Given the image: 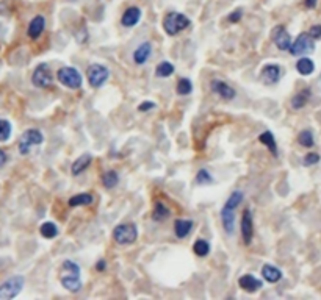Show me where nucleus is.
<instances>
[{
  "mask_svg": "<svg viewBox=\"0 0 321 300\" xmlns=\"http://www.w3.org/2000/svg\"><path fill=\"white\" fill-rule=\"evenodd\" d=\"M60 281L63 288H66L69 293H79L82 289V280H80V268L74 261L66 260L61 266V275Z\"/></svg>",
  "mask_w": 321,
  "mask_h": 300,
  "instance_id": "1",
  "label": "nucleus"
},
{
  "mask_svg": "<svg viewBox=\"0 0 321 300\" xmlns=\"http://www.w3.org/2000/svg\"><path fill=\"white\" fill-rule=\"evenodd\" d=\"M243 200V192L241 191H235L231 194L229 199L226 200L224 207L221 210V220H223V227L227 233H232L233 227H235V210L238 208V205Z\"/></svg>",
  "mask_w": 321,
  "mask_h": 300,
  "instance_id": "2",
  "label": "nucleus"
},
{
  "mask_svg": "<svg viewBox=\"0 0 321 300\" xmlns=\"http://www.w3.org/2000/svg\"><path fill=\"white\" fill-rule=\"evenodd\" d=\"M190 25V19L187 16H183L180 13H170L165 16L163 19V28L170 36H174L177 33H180Z\"/></svg>",
  "mask_w": 321,
  "mask_h": 300,
  "instance_id": "3",
  "label": "nucleus"
},
{
  "mask_svg": "<svg viewBox=\"0 0 321 300\" xmlns=\"http://www.w3.org/2000/svg\"><path fill=\"white\" fill-rule=\"evenodd\" d=\"M138 238V230L137 225L127 222V224H121L113 230V239L121 245H129L133 244Z\"/></svg>",
  "mask_w": 321,
  "mask_h": 300,
  "instance_id": "4",
  "label": "nucleus"
},
{
  "mask_svg": "<svg viewBox=\"0 0 321 300\" xmlns=\"http://www.w3.org/2000/svg\"><path fill=\"white\" fill-rule=\"evenodd\" d=\"M57 79L61 84H64V86L69 88V89H79L83 83L80 72L75 69V67H69V66L61 67L57 74Z\"/></svg>",
  "mask_w": 321,
  "mask_h": 300,
  "instance_id": "5",
  "label": "nucleus"
},
{
  "mask_svg": "<svg viewBox=\"0 0 321 300\" xmlns=\"http://www.w3.org/2000/svg\"><path fill=\"white\" fill-rule=\"evenodd\" d=\"M24 277L22 275H14L11 278H8L0 285V300H8V299H14L18 296L22 288H24Z\"/></svg>",
  "mask_w": 321,
  "mask_h": 300,
  "instance_id": "6",
  "label": "nucleus"
},
{
  "mask_svg": "<svg viewBox=\"0 0 321 300\" xmlns=\"http://www.w3.org/2000/svg\"><path fill=\"white\" fill-rule=\"evenodd\" d=\"M43 141H44V136L38 128H29V130L24 132L22 138L19 141V153L21 155H27L33 145L43 144Z\"/></svg>",
  "mask_w": 321,
  "mask_h": 300,
  "instance_id": "7",
  "label": "nucleus"
},
{
  "mask_svg": "<svg viewBox=\"0 0 321 300\" xmlns=\"http://www.w3.org/2000/svg\"><path fill=\"white\" fill-rule=\"evenodd\" d=\"M110 77V71L102 64H91L87 71V79L92 88L104 86Z\"/></svg>",
  "mask_w": 321,
  "mask_h": 300,
  "instance_id": "8",
  "label": "nucleus"
},
{
  "mask_svg": "<svg viewBox=\"0 0 321 300\" xmlns=\"http://www.w3.org/2000/svg\"><path fill=\"white\" fill-rule=\"evenodd\" d=\"M315 44H314V38H312L309 33H301V35L296 38V41L293 42L290 46V54L294 56H299V55H306L314 52Z\"/></svg>",
  "mask_w": 321,
  "mask_h": 300,
  "instance_id": "9",
  "label": "nucleus"
},
{
  "mask_svg": "<svg viewBox=\"0 0 321 300\" xmlns=\"http://www.w3.org/2000/svg\"><path fill=\"white\" fill-rule=\"evenodd\" d=\"M31 83L39 89H44L52 84V72H50V67L47 63H41L36 66V69L33 71L31 75Z\"/></svg>",
  "mask_w": 321,
  "mask_h": 300,
  "instance_id": "10",
  "label": "nucleus"
},
{
  "mask_svg": "<svg viewBox=\"0 0 321 300\" xmlns=\"http://www.w3.org/2000/svg\"><path fill=\"white\" fill-rule=\"evenodd\" d=\"M271 38L274 41V44L279 50H289L292 46V38L289 35V31L285 30V27L282 25H277V27L271 31Z\"/></svg>",
  "mask_w": 321,
  "mask_h": 300,
  "instance_id": "11",
  "label": "nucleus"
},
{
  "mask_svg": "<svg viewBox=\"0 0 321 300\" xmlns=\"http://www.w3.org/2000/svg\"><path fill=\"white\" fill-rule=\"evenodd\" d=\"M260 79L265 84H276L281 80V67L277 64H266L262 67Z\"/></svg>",
  "mask_w": 321,
  "mask_h": 300,
  "instance_id": "12",
  "label": "nucleus"
},
{
  "mask_svg": "<svg viewBox=\"0 0 321 300\" xmlns=\"http://www.w3.org/2000/svg\"><path fill=\"white\" fill-rule=\"evenodd\" d=\"M241 235H243V241L244 244H251L252 236H254V224H252V213L246 210L243 213V219H241Z\"/></svg>",
  "mask_w": 321,
  "mask_h": 300,
  "instance_id": "13",
  "label": "nucleus"
},
{
  "mask_svg": "<svg viewBox=\"0 0 321 300\" xmlns=\"http://www.w3.org/2000/svg\"><path fill=\"white\" fill-rule=\"evenodd\" d=\"M210 86H212V91L215 94H218V96L221 99H224V100H232L235 97V89L231 88L229 84H227L226 82H223V80H213Z\"/></svg>",
  "mask_w": 321,
  "mask_h": 300,
  "instance_id": "14",
  "label": "nucleus"
},
{
  "mask_svg": "<svg viewBox=\"0 0 321 300\" xmlns=\"http://www.w3.org/2000/svg\"><path fill=\"white\" fill-rule=\"evenodd\" d=\"M238 285L243 291H246V293H256V291H259L263 286V281L256 278L254 275H251V273H246V275L240 277Z\"/></svg>",
  "mask_w": 321,
  "mask_h": 300,
  "instance_id": "15",
  "label": "nucleus"
},
{
  "mask_svg": "<svg viewBox=\"0 0 321 300\" xmlns=\"http://www.w3.org/2000/svg\"><path fill=\"white\" fill-rule=\"evenodd\" d=\"M140 19H141V10L137 6H130L122 14L121 22H122L124 27H135V25L140 22Z\"/></svg>",
  "mask_w": 321,
  "mask_h": 300,
  "instance_id": "16",
  "label": "nucleus"
},
{
  "mask_svg": "<svg viewBox=\"0 0 321 300\" xmlns=\"http://www.w3.org/2000/svg\"><path fill=\"white\" fill-rule=\"evenodd\" d=\"M44 25H46V21H44L43 16H35V18L31 19V22L29 25V30H27L29 38H31V39L39 38L41 33L44 31Z\"/></svg>",
  "mask_w": 321,
  "mask_h": 300,
  "instance_id": "17",
  "label": "nucleus"
},
{
  "mask_svg": "<svg viewBox=\"0 0 321 300\" xmlns=\"http://www.w3.org/2000/svg\"><path fill=\"white\" fill-rule=\"evenodd\" d=\"M152 52V46L150 42H143L138 46V49L133 52V61L137 64H145L147 61V58L150 56Z\"/></svg>",
  "mask_w": 321,
  "mask_h": 300,
  "instance_id": "18",
  "label": "nucleus"
},
{
  "mask_svg": "<svg viewBox=\"0 0 321 300\" xmlns=\"http://www.w3.org/2000/svg\"><path fill=\"white\" fill-rule=\"evenodd\" d=\"M193 220L190 219H177L174 222V233L177 238H185L190 235V231L193 230Z\"/></svg>",
  "mask_w": 321,
  "mask_h": 300,
  "instance_id": "19",
  "label": "nucleus"
},
{
  "mask_svg": "<svg viewBox=\"0 0 321 300\" xmlns=\"http://www.w3.org/2000/svg\"><path fill=\"white\" fill-rule=\"evenodd\" d=\"M91 161H92V157L89 155V153H85V155L79 157L77 160L72 163V166H71L72 175H80L83 170H85L91 164Z\"/></svg>",
  "mask_w": 321,
  "mask_h": 300,
  "instance_id": "20",
  "label": "nucleus"
},
{
  "mask_svg": "<svg viewBox=\"0 0 321 300\" xmlns=\"http://www.w3.org/2000/svg\"><path fill=\"white\" fill-rule=\"evenodd\" d=\"M262 275H263V278L269 283H277L282 278V272L281 269L274 268L271 264H265L263 268H262Z\"/></svg>",
  "mask_w": 321,
  "mask_h": 300,
  "instance_id": "21",
  "label": "nucleus"
},
{
  "mask_svg": "<svg viewBox=\"0 0 321 300\" xmlns=\"http://www.w3.org/2000/svg\"><path fill=\"white\" fill-rule=\"evenodd\" d=\"M170 214H171V211L165 207V203L157 202L155 207H154V211H152V219H154L155 222H163L170 218Z\"/></svg>",
  "mask_w": 321,
  "mask_h": 300,
  "instance_id": "22",
  "label": "nucleus"
},
{
  "mask_svg": "<svg viewBox=\"0 0 321 300\" xmlns=\"http://www.w3.org/2000/svg\"><path fill=\"white\" fill-rule=\"evenodd\" d=\"M259 141L262 144H265L274 157H277V145H276V139H274V136H273L271 132H263L259 136Z\"/></svg>",
  "mask_w": 321,
  "mask_h": 300,
  "instance_id": "23",
  "label": "nucleus"
},
{
  "mask_svg": "<svg viewBox=\"0 0 321 300\" xmlns=\"http://www.w3.org/2000/svg\"><path fill=\"white\" fill-rule=\"evenodd\" d=\"M92 195L91 194H77V195H72L69 199V207H85V205H91L92 203Z\"/></svg>",
  "mask_w": 321,
  "mask_h": 300,
  "instance_id": "24",
  "label": "nucleus"
},
{
  "mask_svg": "<svg viewBox=\"0 0 321 300\" xmlns=\"http://www.w3.org/2000/svg\"><path fill=\"white\" fill-rule=\"evenodd\" d=\"M296 71L301 75H310L312 72L315 71V64L310 58H301V59H298V63H296Z\"/></svg>",
  "mask_w": 321,
  "mask_h": 300,
  "instance_id": "25",
  "label": "nucleus"
},
{
  "mask_svg": "<svg viewBox=\"0 0 321 300\" xmlns=\"http://www.w3.org/2000/svg\"><path fill=\"white\" fill-rule=\"evenodd\" d=\"M39 233L47 239H52L58 235V228L54 222H44V224L39 227Z\"/></svg>",
  "mask_w": 321,
  "mask_h": 300,
  "instance_id": "26",
  "label": "nucleus"
},
{
  "mask_svg": "<svg viewBox=\"0 0 321 300\" xmlns=\"http://www.w3.org/2000/svg\"><path fill=\"white\" fill-rule=\"evenodd\" d=\"M309 97H310V91H302V92L296 94V96L292 99V107L294 109H299L302 107H306Z\"/></svg>",
  "mask_w": 321,
  "mask_h": 300,
  "instance_id": "27",
  "label": "nucleus"
},
{
  "mask_svg": "<svg viewBox=\"0 0 321 300\" xmlns=\"http://www.w3.org/2000/svg\"><path fill=\"white\" fill-rule=\"evenodd\" d=\"M173 72H174V66L170 61H162L155 69L157 77H162V79H168L170 75H173Z\"/></svg>",
  "mask_w": 321,
  "mask_h": 300,
  "instance_id": "28",
  "label": "nucleus"
},
{
  "mask_svg": "<svg viewBox=\"0 0 321 300\" xmlns=\"http://www.w3.org/2000/svg\"><path fill=\"white\" fill-rule=\"evenodd\" d=\"M298 142L302 145V147H307V149L314 147V144H315L314 135H312L310 130H304V132H301V133L298 135Z\"/></svg>",
  "mask_w": 321,
  "mask_h": 300,
  "instance_id": "29",
  "label": "nucleus"
},
{
  "mask_svg": "<svg viewBox=\"0 0 321 300\" xmlns=\"http://www.w3.org/2000/svg\"><path fill=\"white\" fill-rule=\"evenodd\" d=\"M117 182H119V177H117V174L115 172V170H108V172H105L102 175V185L105 188H115L117 185Z\"/></svg>",
  "mask_w": 321,
  "mask_h": 300,
  "instance_id": "30",
  "label": "nucleus"
},
{
  "mask_svg": "<svg viewBox=\"0 0 321 300\" xmlns=\"http://www.w3.org/2000/svg\"><path fill=\"white\" fill-rule=\"evenodd\" d=\"M193 91V83L190 79H180L177 82V94L179 96H188Z\"/></svg>",
  "mask_w": 321,
  "mask_h": 300,
  "instance_id": "31",
  "label": "nucleus"
},
{
  "mask_svg": "<svg viewBox=\"0 0 321 300\" xmlns=\"http://www.w3.org/2000/svg\"><path fill=\"white\" fill-rule=\"evenodd\" d=\"M193 250L198 256H207L208 252H210V245H208L207 241H204V239H198V241L194 243V245H193Z\"/></svg>",
  "mask_w": 321,
  "mask_h": 300,
  "instance_id": "32",
  "label": "nucleus"
},
{
  "mask_svg": "<svg viewBox=\"0 0 321 300\" xmlns=\"http://www.w3.org/2000/svg\"><path fill=\"white\" fill-rule=\"evenodd\" d=\"M11 136V124L6 119H0V142L8 141Z\"/></svg>",
  "mask_w": 321,
  "mask_h": 300,
  "instance_id": "33",
  "label": "nucleus"
},
{
  "mask_svg": "<svg viewBox=\"0 0 321 300\" xmlns=\"http://www.w3.org/2000/svg\"><path fill=\"white\" fill-rule=\"evenodd\" d=\"M196 183L198 185H210V183H213V177L207 169H201L196 175Z\"/></svg>",
  "mask_w": 321,
  "mask_h": 300,
  "instance_id": "34",
  "label": "nucleus"
},
{
  "mask_svg": "<svg viewBox=\"0 0 321 300\" xmlns=\"http://www.w3.org/2000/svg\"><path fill=\"white\" fill-rule=\"evenodd\" d=\"M318 161H320V155H318V153L310 152V153H307L306 157H304L302 164H304V166H314V164H317Z\"/></svg>",
  "mask_w": 321,
  "mask_h": 300,
  "instance_id": "35",
  "label": "nucleus"
},
{
  "mask_svg": "<svg viewBox=\"0 0 321 300\" xmlns=\"http://www.w3.org/2000/svg\"><path fill=\"white\" fill-rule=\"evenodd\" d=\"M309 35L314 39H320L321 38V25H314L309 31Z\"/></svg>",
  "mask_w": 321,
  "mask_h": 300,
  "instance_id": "36",
  "label": "nucleus"
},
{
  "mask_svg": "<svg viewBox=\"0 0 321 300\" xmlns=\"http://www.w3.org/2000/svg\"><path fill=\"white\" fill-rule=\"evenodd\" d=\"M154 108H155V104H152V102H143V104H141V105L138 107V109L141 111V113H143V111H149V109H154Z\"/></svg>",
  "mask_w": 321,
  "mask_h": 300,
  "instance_id": "37",
  "label": "nucleus"
},
{
  "mask_svg": "<svg viewBox=\"0 0 321 300\" xmlns=\"http://www.w3.org/2000/svg\"><path fill=\"white\" fill-rule=\"evenodd\" d=\"M240 18H241V10H235V11H232V14L229 16V21H231V22H238Z\"/></svg>",
  "mask_w": 321,
  "mask_h": 300,
  "instance_id": "38",
  "label": "nucleus"
},
{
  "mask_svg": "<svg viewBox=\"0 0 321 300\" xmlns=\"http://www.w3.org/2000/svg\"><path fill=\"white\" fill-rule=\"evenodd\" d=\"M8 161V157H6V153L0 149V167H3L5 166V163Z\"/></svg>",
  "mask_w": 321,
  "mask_h": 300,
  "instance_id": "39",
  "label": "nucleus"
},
{
  "mask_svg": "<svg viewBox=\"0 0 321 300\" xmlns=\"http://www.w3.org/2000/svg\"><path fill=\"white\" fill-rule=\"evenodd\" d=\"M304 3H306L307 8H315L317 6V0H306Z\"/></svg>",
  "mask_w": 321,
  "mask_h": 300,
  "instance_id": "40",
  "label": "nucleus"
},
{
  "mask_svg": "<svg viewBox=\"0 0 321 300\" xmlns=\"http://www.w3.org/2000/svg\"><path fill=\"white\" fill-rule=\"evenodd\" d=\"M96 269H97V271H104V269H105V261L100 260V261L96 264Z\"/></svg>",
  "mask_w": 321,
  "mask_h": 300,
  "instance_id": "41",
  "label": "nucleus"
},
{
  "mask_svg": "<svg viewBox=\"0 0 321 300\" xmlns=\"http://www.w3.org/2000/svg\"><path fill=\"white\" fill-rule=\"evenodd\" d=\"M320 83H321V75H320Z\"/></svg>",
  "mask_w": 321,
  "mask_h": 300,
  "instance_id": "42",
  "label": "nucleus"
}]
</instances>
